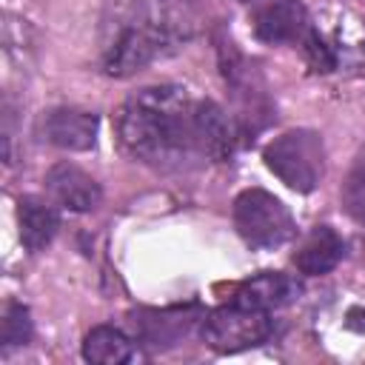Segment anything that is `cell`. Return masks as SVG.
<instances>
[{"label":"cell","instance_id":"obj_6","mask_svg":"<svg viewBox=\"0 0 365 365\" xmlns=\"http://www.w3.org/2000/svg\"><path fill=\"white\" fill-rule=\"evenodd\" d=\"M305 31H308V9L302 6V0H271L254 17V34L271 46L299 40Z\"/></svg>","mask_w":365,"mask_h":365},{"label":"cell","instance_id":"obj_16","mask_svg":"<svg viewBox=\"0 0 365 365\" xmlns=\"http://www.w3.org/2000/svg\"><path fill=\"white\" fill-rule=\"evenodd\" d=\"M342 208L354 220H365V165L354 168L342 185Z\"/></svg>","mask_w":365,"mask_h":365},{"label":"cell","instance_id":"obj_2","mask_svg":"<svg viewBox=\"0 0 365 365\" xmlns=\"http://www.w3.org/2000/svg\"><path fill=\"white\" fill-rule=\"evenodd\" d=\"M265 165L294 191H314L325 171V148L317 131L297 128L279 134L262 151Z\"/></svg>","mask_w":365,"mask_h":365},{"label":"cell","instance_id":"obj_7","mask_svg":"<svg viewBox=\"0 0 365 365\" xmlns=\"http://www.w3.org/2000/svg\"><path fill=\"white\" fill-rule=\"evenodd\" d=\"M46 188L68 211H91L100 205V197H103L97 180L71 163H57L46 174Z\"/></svg>","mask_w":365,"mask_h":365},{"label":"cell","instance_id":"obj_14","mask_svg":"<svg viewBox=\"0 0 365 365\" xmlns=\"http://www.w3.org/2000/svg\"><path fill=\"white\" fill-rule=\"evenodd\" d=\"M83 356L94 365H123L134 356V342L114 325H97L83 339Z\"/></svg>","mask_w":365,"mask_h":365},{"label":"cell","instance_id":"obj_1","mask_svg":"<svg viewBox=\"0 0 365 365\" xmlns=\"http://www.w3.org/2000/svg\"><path fill=\"white\" fill-rule=\"evenodd\" d=\"M120 140L143 163L177 165L197 151L194 100L177 86L137 91L120 111Z\"/></svg>","mask_w":365,"mask_h":365},{"label":"cell","instance_id":"obj_11","mask_svg":"<svg viewBox=\"0 0 365 365\" xmlns=\"http://www.w3.org/2000/svg\"><path fill=\"white\" fill-rule=\"evenodd\" d=\"M160 51V34L151 29H128L111 46L106 57V71L114 77H128L148 66Z\"/></svg>","mask_w":365,"mask_h":365},{"label":"cell","instance_id":"obj_15","mask_svg":"<svg viewBox=\"0 0 365 365\" xmlns=\"http://www.w3.org/2000/svg\"><path fill=\"white\" fill-rule=\"evenodd\" d=\"M0 339H3V348L26 345V342L31 339V317H29V308H26V305L9 302V305L3 308Z\"/></svg>","mask_w":365,"mask_h":365},{"label":"cell","instance_id":"obj_12","mask_svg":"<svg viewBox=\"0 0 365 365\" xmlns=\"http://www.w3.org/2000/svg\"><path fill=\"white\" fill-rule=\"evenodd\" d=\"M342 251H345V245H342L339 234L334 228H328V225H317L302 240V245L297 248L294 265L308 277H319V274H328V271H334L339 265Z\"/></svg>","mask_w":365,"mask_h":365},{"label":"cell","instance_id":"obj_13","mask_svg":"<svg viewBox=\"0 0 365 365\" xmlns=\"http://www.w3.org/2000/svg\"><path fill=\"white\" fill-rule=\"evenodd\" d=\"M17 222H20V240L29 251H43L60 228L57 211L37 197H23L17 202Z\"/></svg>","mask_w":365,"mask_h":365},{"label":"cell","instance_id":"obj_9","mask_svg":"<svg viewBox=\"0 0 365 365\" xmlns=\"http://www.w3.org/2000/svg\"><path fill=\"white\" fill-rule=\"evenodd\" d=\"M194 143L197 154L211 160H225L234 148V128L225 111L211 100L194 103Z\"/></svg>","mask_w":365,"mask_h":365},{"label":"cell","instance_id":"obj_4","mask_svg":"<svg viewBox=\"0 0 365 365\" xmlns=\"http://www.w3.org/2000/svg\"><path fill=\"white\" fill-rule=\"evenodd\" d=\"M200 334L208 348H214L220 354H237V351L265 342L271 334V319L265 311L225 305V308H217L202 317Z\"/></svg>","mask_w":365,"mask_h":365},{"label":"cell","instance_id":"obj_18","mask_svg":"<svg viewBox=\"0 0 365 365\" xmlns=\"http://www.w3.org/2000/svg\"><path fill=\"white\" fill-rule=\"evenodd\" d=\"M240 3H254V0H240Z\"/></svg>","mask_w":365,"mask_h":365},{"label":"cell","instance_id":"obj_17","mask_svg":"<svg viewBox=\"0 0 365 365\" xmlns=\"http://www.w3.org/2000/svg\"><path fill=\"white\" fill-rule=\"evenodd\" d=\"M305 57H308V63L314 66V71H331L334 63H336L334 51H331V48L325 46V40H322L319 34H314V31H308V37H305Z\"/></svg>","mask_w":365,"mask_h":365},{"label":"cell","instance_id":"obj_3","mask_svg":"<svg viewBox=\"0 0 365 365\" xmlns=\"http://www.w3.org/2000/svg\"><path fill=\"white\" fill-rule=\"evenodd\" d=\"M234 225L254 248H279L294 237L291 211L262 188H248L234 200Z\"/></svg>","mask_w":365,"mask_h":365},{"label":"cell","instance_id":"obj_5","mask_svg":"<svg viewBox=\"0 0 365 365\" xmlns=\"http://www.w3.org/2000/svg\"><path fill=\"white\" fill-rule=\"evenodd\" d=\"M202 311L188 305V308H165V311H143L134 319V328L140 339L151 348H168L180 342L182 336L191 334L194 325L202 322Z\"/></svg>","mask_w":365,"mask_h":365},{"label":"cell","instance_id":"obj_10","mask_svg":"<svg viewBox=\"0 0 365 365\" xmlns=\"http://www.w3.org/2000/svg\"><path fill=\"white\" fill-rule=\"evenodd\" d=\"M297 294H299L297 279H291L288 274H279V271H265V274H257V277L245 279L237 288L234 305L268 314V311H274L279 305H288Z\"/></svg>","mask_w":365,"mask_h":365},{"label":"cell","instance_id":"obj_8","mask_svg":"<svg viewBox=\"0 0 365 365\" xmlns=\"http://www.w3.org/2000/svg\"><path fill=\"white\" fill-rule=\"evenodd\" d=\"M46 140L66 151H88L97 140V117L83 108H54L43 120Z\"/></svg>","mask_w":365,"mask_h":365}]
</instances>
